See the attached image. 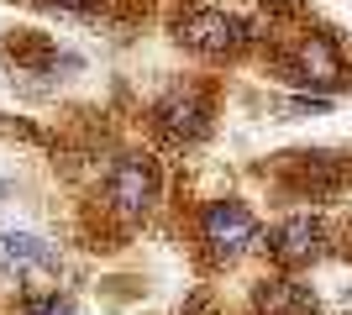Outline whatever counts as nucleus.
<instances>
[{
  "label": "nucleus",
  "instance_id": "8",
  "mask_svg": "<svg viewBox=\"0 0 352 315\" xmlns=\"http://www.w3.org/2000/svg\"><path fill=\"white\" fill-rule=\"evenodd\" d=\"M252 310L258 315H316V294H310L294 273H274L252 289Z\"/></svg>",
  "mask_w": 352,
  "mask_h": 315
},
{
  "label": "nucleus",
  "instance_id": "3",
  "mask_svg": "<svg viewBox=\"0 0 352 315\" xmlns=\"http://www.w3.org/2000/svg\"><path fill=\"white\" fill-rule=\"evenodd\" d=\"M163 200V168L147 152H116L95 184V205L121 226H142Z\"/></svg>",
  "mask_w": 352,
  "mask_h": 315
},
{
  "label": "nucleus",
  "instance_id": "1",
  "mask_svg": "<svg viewBox=\"0 0 352 315\" xmlns=\"http://www.w3.org/2000/svg\"><path fill=\"white\" fill-rule=\"evenodd\" d=\"M174 43L206 63H232L248 47L274 43V21L226 11V5H190V11L174 16Z\"/></svg>",
  "mask_w": 352,
  "mask_h": 315
},
{
  "label": "nucleus",
  "instance_id": "6",
  "mask_svg": "<svg viewBox=\"0 0 352 315\" xmlns=\"http://www.w3.org/2000/svg\"><path fill=\"white\" fill-rule=\"evenodd\" d=\"M263 253L274 257L284 273L310 268V263H321V257H326V226L316 221V215H284L279 226H268Z\"/></svg>",
  "mask_w": 352,
  "mask_h": 315
},
{
  "label": "nucleus",
  "instance_id": "10",
  "mask_svg": "<svg viewBox=\"0 0 352 315\" xmlns=\"http://www.w3.org/2000/svg\"><path fill=\"white\" fill-rule=\"evenodd\" d=\"M11 315H79V305L69 294H58V289H27L11 305Z\"/></svg>",
  "mask_w": 352,
  "mask_h": 315
},
{
  "label": "nucleus",
  "instance_id": "4",
  "mask_svg": "<svg viewBox=\"0 0 352 315\" xmlns=\"http://www.w3.org/2000/svg\"><path fill=\"white\" fill-rule=\"evenodd\" d=\"M195 242H200L206 263L232 268V263H242L252 247H263V226H258V215H252L248 200L221 195V200H206V205L195 210Z\"/></svg>",
  "mask_w": 352,
  "mask_h": 315
},
{
  "label": "nucleus",
  "instance_id": "9",
  "mask_svg": "<svg viewBox=\"0 0 352 315\" xmlns=\"http://www.w3.org/2000/svg\"><path fill=\"white\" fill-rule=\"evenodd\" d=\"M284 163L294 168V195H331L347 174L337 152H284Z\"/></svg>",
  "mask_w": 352,
  "mask_h": 315
},
{
  "label": "nucleus",
  "instance_id": "5",
  "mask_svg": "<svg viewBox=\"0 0 352 315\" xmlns=\"http://www.w3.org/2000/svg\"><path fill=\"white\" fill-rule=\"evenodd\" d=\"M210 121H216V95L206 84H195V79L168 84L147 105V126H153V137L163 148H200L210 137Z\"/></svg>",
  "mask_w": 352,
  "mask_h": 315
},
{
  "label": "nucleus",
  "instance_id": "11",
  "mask_svg": "<svg viewBox=\"0 0 352 315\" xmlns=\"http://www.w3.org/2000/svg\"><path fill=\"white\" fill-rule=\"evenodd\" d=\"M43 11H58V16H79V21H89V16H100L111 0H37Z\"/></svg>",
  "mask_w": 352,
  "mask_h": 315
},
{
  "label": "nucleus",
  "instance_id": "7",
  "mask_svg": "<svg viewBox=\"0 0 352 315\" xmlns=\"http://www.w3.org/2000/svg\"><path fill=\"white\" fill-rule=\"evenodd\" d=\"M0 268L16 279H37V273H58L63 253L37 231H0Z\"/></svg>",
  "mask_w": 352,
  "mask_h": 315
},
{
  "label": "nucleus",
  "instance_id": "12",
  "mask_svg": "<svg viewBox=\"0 0 352 315\" xmlns=\"http://www.w3.org/2000/svg\"><path fill=\"white\" fill-rule=\"evenodd\" d=\"M0 294H6V268H0Z\"/></svg>",
  "mask_w": 352,
  "mask_h": 315
},
{
  "label": "nucleus",
  "instance_id": "2",
  "mask_svg": "<svg viewBox=\"0 0 352 315\" xmlns=\"http://www.w3.org/2000/svg\"><path fill=\"white\" fill-rule=\"evenodd\" d=\"M274 79L289 84L294 95H331L337 100L342 90H352L347 47H342V37L331 27H310L274 53Z\"/></svg>",
  "mask_w": 352,
  "mask_h": 315
},
{
  "label": "nucleus",
  "instance_id": "13",
  "mask_svg": "<svg viewBox=\"0 0 352 315\" xmlns=\"http://www.w3.org/2000/svg\"><path fill=\"white\" fill-rule=\"evenodd\" d=\"M0 200H6V179H0Z\"/></svg>",
  "mask_w": 352,
  "mask_h": 315
}]
</instances>
